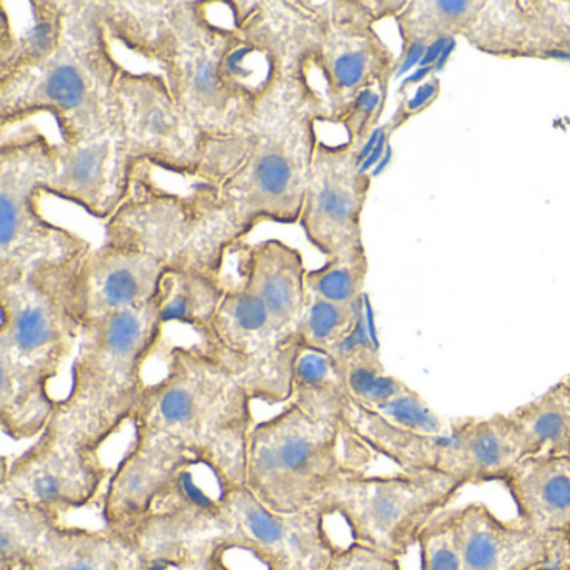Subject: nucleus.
Returning <instances> with one entry per match:
<instances>
[{
  "label": "nucleus",
  "mask_w": 570,
  "mask_h": 570,
  "mask_svg": "<svg viewBox=\"0 0 570 570\" xmlns=\"http://www.w3.org/2000/svg\"><path fill=\"white\" fill-rule=\"evenodd\" d=\"M509 415L525 443L527 459L570 456V402L562 382Z\"/></svg>",
  "instance_id": "nucleus-31"
},
{
  "label": "nucleus",
  "mask_w": 570,
  "mask_h": 570,
  "mask_svg": "<svg viewBox=\"0 0 570 570\" xmlns=\"http://www.w3.org/2000/svg\"><path fill=\"white\" fill-rule=\"evenodd\" d=\"M122 68L161 75L176 46L179 2H99Z\"/></svg>",
  "instance_id": "nucleus-23"
},
{
  "label": "nucleus",
  "mask_w": 570,
  "mask_h": 570,
  "mask_svg": "<svg viewBox=\"0 0 570 570\" xmlns=\"http://www.w3.org/2000/svg\"><path fill=\"white\" fill-rule=\"evenodd\" d=\"M440 91V81L436 78L430 79L426 85L420 86L419 91H416L415 98L412 101L403 105L405 111L409 112L410 118L413 115H416L419 111H423L426 106L432 105L433 99H436Z\"/></svg>",
  "instance_id": "nucleus-42"
},
{
  "label": "nucleus",
  "mask_w": 570,
  "mask_h": 570,
  "mask_svg": "<svg viewBox=\"0 0 570 570\" xmlns=\"http://www.w3.org/2000/svg\"><path fill=\"white\" fill-rule=\"evenodd\" d=\"M322 125V102L296 72L233 131L206 136L193 202L223 265L263 223L299 225Z\"/></svg>",
  "instance_id": "nucleus-1"
},
{
  "label": "nucleus",
  "mask_w": 570,
  "mask_h": 570,
  "mask_svg": "<svg viewBox=\"0 0 570 570\" xmlns=\"http://www.w3.org/2000/svg\"><path fill=\"white\" fill-rule=\"evenodd\" d=\"M189 465H198L178 443L132 433L131 445L112 469L101 499L105 529L131 542L159 497Z\"/></svg>",
  "instance_id": "nucleus-19"
},
{
  "label": "nucleus",
  "mask_w": 570,
  "mask_h": 570,
  "mask_svg": "<svg viewBox=\"0 0 570 570\" xmlns=\"http://www.w3.org/2000/svg\"><path fill=\"white\" fill-rule=\"evenodd\" d=\"M362 149L320 138L313 155L299 226L325 259L365 249L362 218L372 176L358 161Z\"/></svg>",
  "instance_id": "nucleus-15"
},
{
  "label": "nucleus",
  "mask_w": 570,
  "mask_h": 570,
  "mask_svg": "<svg viewBox=\"0 0 570 570\" xmlns=\"http://www.w3.org/2000/svg\"><path fill=\"white\" fill-rule=\"evenodd\" d=\"M463 487L459 476L432 470L368 475L345 469L318 507L326 519L342 520L348 543L402 560Z\"/></svg>",
  "instance_id": "nucleus-7"
},
{
  "label": "nucleus",
  "mask_w": 570,
  "mask_h": 570,
  "mask_svg": "<svg viewBox=\"0 0 570 570\" xmlns=\"http://www.w3.org/2000/svg\"><path fill=\"white\" fill-rule=\"evenodd\" d=\"M368 306V296L353 305H338L308 293L302 320L296 326V343L332 355L348 338Z\"/></svg>",
  "instance_id": "nucleus-33"
},
{
  "label": "nucleus",
  "mask_w": 570,
  "mask_h": 570,
  "mask_svg": "<svg viewBox=\"0 0 570 570\" xmlns=\"http://www.w3.org/2000/svg\"><path fill=\"white\" fill-rule=\"evenodd\" d=\"M450 436L455 445V475L466 487L503 482L527 459L525 443L510 415L452 420Z\"/></svg>",
  "instance_id": "nucleus-26"
},
{
  "label": "nucleus",
  "mask_w": 570,
  "mask_h": 570,
  "mask_svg": "<svg viewBox=\"0 0 570 570\" xmlns=\"http://www.w3.org/2000/svg\"><path fill=\"white\" fill-rule=\"evenodd\" d=\"M343 426L373 453L400 466L402 472L432 470L455 475V445L450 433L426 435L413 432L356 402L350 405Z\"/></svg>",
  "instance_id": "nucleus-24"
},
{
  "label": "nucleus",
  "mask_w": 570,
  "mask_h": 570,
  "mask_svg": "<svg viewBox=\"0 0 570 570\" xmlns=\"http://www.w3.org/2000/svg\"><path fill=\"white\" fill-rule=\"evenodd\" d=\"M166 269L165 263L136 249L109 243L89 249L79 272L85 323L149 305Z\"/></svg>",
  "instance_id": "nucleus-21"
},
{
  "label": "nucleus",
  "mask_w": 570,
  "mask_h": 570,
  "mask_svg": "<svg viewBox=\"0 0 570 570\" xmlns=\"http://www.w3.org/2000/svg\"><path fill=\"white\" fill-rule=\"evenodd\" d=\"M376 412L403 429L426 435H446L442 419L426 405L420 393L410 386Z\"/></svg>",
  "instance_id": "nucleus-37"
},
{
  "label": "nucleus",
  "mask_w": 570,
  "mask_h": 570,
  "mask_svg": "<svg viewBox=\"0 0 570 570\" xmlns=\"http://www.w3.org/2000/svg\"><path fill=\"white\" fill-rule=\"evenodd\" d=\"M326 570H403L402 560L376 550L346 543L336 550Z\"/></svg>",
  "instance_id": "nucleus-40"
},
{
  "label": "nucleus",
  "mask_w": 570,
  "mask_h": 570,
  "mask_svg": "<svg viewBox=\"0 0 570 570\" xmlns=\"http://www.w3.org/2000/svg\"><path fill=\"white\" fill-rule=\"evenodd\" d=\"M502 483L520 523L542 535L570 537V456L523 459Z\"/></svg>",
  "instance_id": "nucleus-25"
},
{
  "label": "nucleus",
  "mask_w": 570,
  "mask_h": 570,
  "mask_svg": "<svg viewBox=\"0 0 570 570\" xmlns=\"http://www.w3.org/2000/svg\"><path fill=\"white\" fill-rule=\"evenodd\" d=\"M228 289L225 276L199 269H166L156 295L159 322L165 330L186 326L198 338L215 320Z\"/></svg>",
  "instance_id": "nucleus-29"
},
{
  "label": "nucleus",
  "mask_w": 570,
  "mask_h": 570,
  "mask_svg": "<svg viewBox=\"0 0 570 570\" xmlns=\"http://www.w3.org/2000/svg\"><path fill=\"white\" fill-rule=\"evenodd\" d=\"M119 101L122 136L136 165L142 163L178 178L196 176L206 135L161 75L125 69Z\"/></svg>",
  "instance_id": "nucleus-14"
},
{
  "label": "nucleus",
  "mask_w": 570,
  "mask_h": 570,
  "mask_svg": "<svg viewBox=\"0 0 570 570\" xmlns=\"http://www.w3.org/2000/svg\"><path fill=\"white\" fill-rule=\"evenodd\" d=\"M111 472L101 453L49 423L24 452L2 460L0 497L29 503L62 520L92 505L105 492Z\"/></svg>",
  "instance_id": "nucleus-13"
},
{
  "label": "nucleus",
  "mask_w": 570,
  "mask_h": 570,
  "mask_svg": "<svg viewBox=\"0 0 570 570\" xmlns=\"http://www.w3.org/2000/svg\"><path fill=\"white\" fill-rule=\"evenodd\" d=\"M209 570H286L275 557L248 540L225 533L213 543Z\"/></svg>",
  "instance_id": "nucleus-36"
},
{
  "label": "nucleus",
  "mask_w": 570,
  "mask_h": 570,
  "mask_svg": "<svg viewBox=\"0 0 570 570\" xmlns=\"http://www.w3.org/2000/svg\"><path fill=\"white\" fill-rule=\"evenodd\" d=\"M452 39H439V41L432 42L429 48L425 49V55H423L422 68H433L436 61H439L440 56L449 49V45Z\"/></svg>",
  "instance_id": "nucleus-43"
},
{
  "label": "nucleus",
  "mask_w": 570,
  "mask_h": 570,
  "mask_svg": "<svg viewBox=\"0 0 570 570\" xmlns=\"http://www.w3.org/2000/svg\"><path fill=\"white\" fill-rule=\"evenodd\" d=\"M372 453L338 423L286 403L253 426L243 485L276 512H299L318 505L342 470L365 472Z\"/></svg>",
  "instance_id": "nucleus-6"
},
{
  "label": "nucleus",
  "mask_w": 570,
  "mask_h": 570,
  "mask_svg": "<svg viewBox=\"0 0 570 570\" xmlns=\"http://www.w3.org/2000/svg\"><path fill=\"white\" fill-rule=\"evenodd\" d=\"M236 249L239 253L238 278L265 303L276 326L289 338H295L308 298V269L302 252L276 238Z\"/></svg>",
  "instance_id": "nucleus-22"
},
{
  "label": "nucleus",
  "mask_w": 570,
  "mask_h": 570,
  "mask_svg": "<svg viewBox=\"0 0 570 570\" xmlns=\"http://www.w3.org/2000/svg\"><path fill=\"white\" fill-rule=\"evenodd\" d=\"M483 0H422L409 2L395 19L402 36L403 52L429 48L439 39L465 38L475 24Z\"/></svg>",
  "instance_id": "nucleus-32"
},
{
  "label": "nucleus",
  "mask_w": 570,
  "mask_h": 570,
  "mask_svg": "<svg viewBox=\"0 0 570 570\" xmlns=\"http://www.w3.org/2000/svg\"><path fill=\"white\" fill-rule=\"evenodd\" d=\"M165 332L155 299L86 323L71 385L58 402L52 425L101 453L135 419L148 386L146 366L165 343Z\"/></svg>",
  "instance_id": "nucleus-5"
},
{
  "label": "nucleus",
  "mask_w": 570,
  "mask_h": 570,
  "mask_svg": "<svg viewBox=\"0 0 570 570\" xmlns=\"http://www.w3.org/2000/svg\"><path fill=\"white\" fill-rule=\"evenodd\" d=\"M238 2H179L176 46L163 78L206 136L233 131L255 105L239 99L223 78V61Z\"/></svg>",
  "instance_id": "nucleus-11"
},
{
  "label": "nucleus",
  "mask_w": 570,
  "mask_h": 570,
  "mask_svg": "<svg viewBox=\"0 0 570 570\" xmlns=\"http://www.w3.org/2000/svg\"><path fill=\"white\" fill-rule=\"evenodd\" d=\"M62 522L46 510L0 497V560L2 566L22 563L55 523Z\"/></svg>",
  "instance_id": "nucleus-34"
},
{
  "label": "nucleus",
  "mask_w": 570,
  "mask_h": 570,
  "mask_svg": "<svg viewBox=\"0 0 570 570\" xmlns=\"http://www.w3.org/2000/svg\"><path fill=\"white\" fill-rule=\"evenodd\" d=\"M109 245L136 249L165 263L225 276L191 198L189 178L136 165L128 198L106 222Z\"/></svg>",
  "instance_id": "nucleus-10"
},
{
  "label": "nucleus",
  "mask_w": 570,
  "mask_h": 570,
  "mask_svg": "<svg viewBox=\"0 0 570 570\" xmlns=\"http://www.w3.org/2000/svg\"><path fill=\"white\" fill-rule=\"evenodd\" d=\"M56 142L38 126L4 132L0 142V285L39 266L68 262L91 249L78 233L41 213L55 169Z\"/></svg>",
  "instance_id": "nucleus-8"
},
{
  "label": "nucleus",
  "mask_w": 570,
  "mask_h": 570,
  "mask_svg": "<svg viewBox=\"0 0 570 570\" xmlns=\"http://www.w3.org/2000/svg\"><path fill=\"white\" fill-rule=\"evenodd\" d=\"M135 171L136 163L122 131L75 145L56 142L55 169L45 195L108 222L128 198Z\"/></svg>",
  "instance_id": "nucleus-18"
},
{
  "label": "nucleus",
  "mask_w": 570,
  "mask_h": 570,
  "mask_svg": "<svg viewBox=\"0 0 570 570\" xmlns=\"http://www.w3.org/2000/svg\"><path fill=\"white\" fill-rule=\"evenodd\" d=\"M86 253L0 285V426L14 442L38 439L58 409L51 383L78 352L86 325L79 293Z\"/></svg>",
  "instance_id": "nucleus-2"
},
{
  "label": "nucleus",
  "mask_w": 570,
  "mask_h": 570,
  "mask_svg": "<svg viewBox=\"0 0 570 570\" xmlns=\"http://www.w3.org/2000/svg\"><path fill=\"white\" fill-rule=\"evenodd\" d=\"M195 343L242 382L253 402L289 403L298 343L276 326L265 303L243 279L228 283L215 320Z\"/></svg>",
  "instance_id": "nucleus-12"
},
{
  "label": "nucleus",
  "mask_w": 570,
  "mask_h": 570,
  "mask_svg": "<svg viewBox=\"0 0 570 570\" xmlns=\"http://www.w3.org/2000/svg\"><path fill=\"white\" fill-rule=\"evenodd\" d=\"M563 386H566L567 395H569V402H570V375L566 376V379L562 380Z\"/></svg>",
  "instance_id": "nucleus-44"
},
{
  "label": "nucleus",
  "mask_w": 570,
  "mask_h": 570,
  "mask_svg": "<svg viewBox=\"0 0 570 570\" xmlns=\"http://www.w3.org/2000/svg\"><path fill=\"white\" fill-rule=\"evenodd\" d=\"M165 352V375L146 386L132 433L178 443L223 493L243 485L256 423L252 395L195 342Z\"/></svg>",
  "instance_id": "nucleus-4"
},
{
  "label": "nucleus",
  "mask_w": 570,
  "mask_h": 570,
  "mask_svg": "<svg viewBox=\"0 0 570 570\" xmlns=\"http://www.w3.org/2000/svg\"><path fill=\"white\" fill-rule=\"evenodd\" d=\"M446 517L462 570H562L570 563V537L507 522L485 503H466Z\"/></svg>",
  "instance_id": "nucleus-16"
},
{
  "label": "nucleus",
  "mask_w": 570,
  "mask_h": 570,
  "mask_svg": "<svg viewBox=\"0 0 570 570\" xmlns=\"http://www.w3.org/2000/svg\"><path fill=\"white\" fill-rule=\"evenodd\" d=\"M223 499L228 512L226 533L255 543L286 570H326L340 549L318 505L299 512H276L245 485L226 490Z\"/></svg>",
  "instance_id": "nucleus-17"
},
{
  "label": "nucleus",
  "mask_w": 570,
  "mask_h": 570,
  "mask_svg": "<svg viewBox=\"0 0 570 570\" xmlns=\"http://www.w3.org/2000/svg\"><path fill=\"white\" fill-rule=\"evenodd\" d=\"M309 28L298 72L322 102L323 125L338 126L356 96L389 86L400 61L363 2H308Z\"/></svg>",
  "instance_id": "nucleus-9"
},
{
  "label": "nucleus",
  "mask_w": 570,
  "mask_h": 570,
  "mask_svg": "<svg viewBox=\"0 0 570 570\" xmlns=\"http://www.w3.org/2000/svg\"><path fill=\"white\" fill-rule=\"evenodd\" d=\"M189 465L159 497L131 543L138 556H159L212 546L228 532L223 492H213Z\"/></svg>",
  "instance_id": "nucleus-20"
},
{
  "label": "nucleus",
  "mask_w": 570,
  "mask_h": 570,
  "mask_svg": "<svg viewBox=\"0 0 570 570\" xmlns=\"http://www.w3.org/2000/svg\"><path fill=\"white\" fill-rule=\"evenodd\" d=\"M289 403L312 419L343 426L353 399L332 355L299 346L293 363Z\"/></svg>",
  "instance_id": "nucleus-30"
},
{
  "label": "nucleus",
  "mask_w": 570,
  "mask_h": 570,
  "mask_svg": "<svg viewBox=\"0 0 570 570\" xmlns=\"http://www.w3.org/2000/svg\"><path fill=\"white\" fill-rule=\"evenodd\" d=\"M368 256L366 249L325 259L320 268L308 269L306 289L309 295L338 305H353L365 298L366 278H368Z\"/></svg>",
  "instance_id": "nucleus-35"
},
{
  "label": "nucleus",
  "mask_w": 570,
  "mask_h": 570,
  "mask_svg": "<svg viewBox=\"0 0 570 570\" xmlns=\"http://www.w3.org/2000/svg\"><path fill=\"white\" fill-rule=\"evenodd\" d=\"M22 6L19 24L8 2H0V79L41 65L61 42L68 2L35 0Z\"/></svg>",
  "instance_id": "nucleus-28"
},
{
  "label": "nucleus",
  "mask_w": 570,
  "mask_h": 570,
  "mask_svg": "<svg viewBox=\"0 0 570 570\" xmlns=\"http://www.w3.org/2000/svg\"><path fill=\"white\" fill-rule=\"evenodd\" d=\"M139 557L129 540L108 529L55 523L22 570H138Z\"/></svg>",
  "instance_id": "nucleus-27"
},
{
  "label": "nucleus",
  "mask_w": 570,
  "mask_h": 570,
  "mask_svg": "<svg viewBox=\"0 0 570 570\" xmlns=\"http://www.w3.org/2000/svg\"><path fill=\"white\" fill-rule=\"evenodd\" d=\"M212 546L179 550L159 556L139 557L138 570H209Z\"/></svg>",
  "instance_id": "nucleus-41"
},
{
  "label": "nucleus",
  "mask_w": 570,
  "mask_h": 570,
  "mask_svg": "<svg viewBox=\"0 0 570 570\" xmlns=\"http://www.w3.org/2000/svg\"><path fill=\"white\" fill-rule=\"evenodd\" d=\"M119 62L99 2H68L61 42L36 68L0 79V135L49 115L65 145L121 131Z\"/></svg>",
  "instance_id": "nucleus-3"
},
{
  "label": "nucleus",
  "mask_w": 570,
  "mask_h": 570,
  "mask_svg": "<svg viewBox=\"0 0 570 570\" xmlns=\"http://www.w3.org/2000/svg\"><path fill=\"white\" fill-rule=\"evenodd\" d=\"M416 547L420 570H462L446 512L440 513L422 530Z\"/></svg>",
  "instance_id": "nucleus-38"
},
{
  "label": "nucleus",
  "mask_w": 570,
  "mask_h": 570,
  "mask_svg": "<svg viewBox=\"0 0 570 570\" xmlns=\"http://www.w3.org/2000/svg\"><path fill=\"white\" fill-rule=\"evenodd\" d=\"M389 86H373L356 96L338 126L346 131V141L362 149L373 132L383 112Z\"/></svg>",
  "instance_id": "nucleus-39"
},
{
  "label": "nucleus",
  "mask_w": 570,
  "mask_h": 570,
  "mask_svg": "<svg viewBox=\"0 0 570 570\" xmlns=\"http://www.w3.org/2000/svg\"><path fill=\"white\" fill-rule=\"evenodd\" d=\"M562 570H570V563H569V566L563 567V569H562Z\"/></svg>",
  "instance_id": "nucleus-45"
}]
</instances>
